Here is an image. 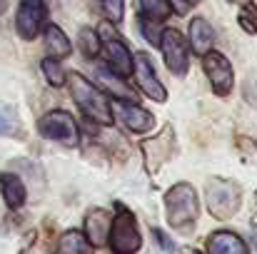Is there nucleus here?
<instances>
[{
    "mask_svg": "<svg viewBox=\"0 0 257 254\" xmlns=\"http://www.w3.org/2000/svg\"><path fill=\"white\" fill-rule=\"evenodd\" d=\"M200 214V199L190 182H177L165 192V217L168 224L177 232H187L195 227Z\"/></svg>",
    "mask_w": 257,
    "mask_h": 254,
    "instance_id": "f03ea898",
    "label": "nucleus"
},
{
    "mask_svg": "<svg viewBox=\"0 0 257 254\" xmlns=\"http://www.w3.org/2000/svg\"><path fill=\"white\" fill-rule=\"evenodd\" d=\"M237 23H240V28H242L247 35H255L257 33V13H252V10H240Z\"/></svg>",
    "mask_w": 257,
    "mask_h": 254,
    "instance_id": "b1692460",
    "label": "nucleus"
},
{
    "mask_svg": "<svg viewBox=\"0 0 257 254\" xmlns=\"http://www.w3.org/2000/svg\"><path fill=\"white\" fill-rule=\"evenodd\" d=\"M140 15L148 18V20H168L172 15V8L168 0H140Z\"/></svg>",
    "mask_w": 257,
    "mask_h": 254,
    "instance_id": "6ab92c4d",
    "label": "nucleus"
},
{
    "mask_svg": "<svg viewBox=\"0 0 257 254\" xmlns=\"http://www.w3.org/2000/svg\"><path fill=\"white\" fill-rule=\"evenodd\" d=\"M255 197H257V194H255Z\"/></svg>",
    "mask_w": 257,
    "mask_h": 254,
    "instance_id": "c85d7f7f",
    "label": "nucleus"
},
{
    "mask_svg": "<svg viewBox=\"0 0 257 254\" xmlns=\"http://www.w3.org/2000/svg\"><path fill=\"white\" fill-rule=\"evenodd\" d=\"M185 40H187V45H190L192 53L205 55L215 45V30H212V25L205 18H192L190 25H187V38Z\"/></svg>",
    "mask_w": 257,
    "mask_h": 254,
    "instance_id": "ddd939ff",
    "label": "nucleus"
},
{
    "mask_svg": "<svg viewBox=\"0 0 257 254\" xmlns=\"http://www.w3.org/2000/svg\"><path fill=\"white\" fill-rule=\"evenodd\" d=\"M58 254H95V247L80 229H68L58 239Z\"/></svg>",
    "mask_w": 257,
    "mask_h": 254,
    "instance_id": "a211bd4d",
    "label": "nucleus"
},
{
    "mask_svg": "<svg viewBox=\"0 0 257 254\" xmlns=\"http://www.w3.org/2000/svg\"><path fill=\"white\" fill-rule=\"evenodd\" d=\"M80 50H83L85 58H97V55H100L97 30H92V28H83V30H80Z\"/></svg>",
    "mask_w": 257,
    "mask_h": 254,
    "instance_id": "412c9836",
    "label": "nucleus"
},
{
    "mask_svg": "<svg viewBox=\"0 0 257 254\" xmlns=\"http://www.w3.org/2000/svg\"><path fill=\"white\" fill-rule=\"evenodd\" d=\"M110 107H112V115H115L130 132H150L153 125H155L153 112H148V110L140 107L138 102L112 97V100H110Z\"/></svg>",
    "mask_w": 257,
    "mask_h": 254,
    "instance_id": "f8f14e48",
    "label": "nucleus"
},
{
    "mask_svg": "<svg viewBox=\"0 0 257 254\" xmlns=\"http://www.w3.org/2000/svg\"><path fill=\"white\" fill-rule=\"evenodd\" d=\"M110 219H112V214L107 212V209H102V207H95V209H90L85 217V234L87 242L92 244V247H100V244H105L107 242V232H110Z\"/></svg>",
    "mask_w": 257,
    "mask_h": 254,
    "instance_id": "2eb2a0df",
    "label": "nucleus"
},
{
    "mask_svg": "<svg viewBox=\"0 0 257 254\" xmlns=\"http://www.w3.org/2000/svg\"><path fill=\"white\" fill-rule=\"evenodd\" d=\"M232 5H237L240 10H252V13H257V5L255 0H230Z\"/></svg>",
    "mask_w": 257,
    "mask_h": 254,
    "instance_id": "a878e982",
    "label": "nucleus"
},
{
    "mask_svg": "<svg viewBox=\"0 0 257 254\" xmlns=\"http://www.w3.org/2000/svg\"><path fill=\"white\" fill-rule=\"evenodd\" d=\"M130 78H135L138 87L150 100H155V102H165L168 100V90H165V85L160 83V78L155 73V65H153L148 53H135L133 55V75Z\"/></svg>",
    "mask_w": 257,
    "mask_h": 254,
    "instance_id": "9d476101",
    "label": "nucleus"
},
{
    "mask_svg": "<svg viewBox=\"0 0 257 254\" xmlns=\"http://www.w3.org/2000/svg\"><path fill=\"white\" fill-rule=\"evenodd\" d=\"M48 20V10L43 0H20L15 13V30L23 40H35Z\"/></svg>",
    "mask_w": 257,
    "mask_h": 254,
    "instance_id": "1a4fd4ad",
    "label": "nucleus"
},
{
    "mask_svg": "<svg viewBox=\"0 0 257 254\" xmlns=\"http://www.w3.org/2000/svg\"><path fill=\"white\" fill-rule=\"evenodd\" d=\"M107 244H110L112 254H135L143 247V234L138 229V219L120 202L115 204V214L110 219Z\"/></svg>",
    "mask_w": 257,
    "mask_h": 254,
    "instance_id": "20e7f679",
    "label": "nucleus"
},
{
    "mask_svg": "<svg viewBox=\"0 0 257 254\" xmlns=\"http://www.w3.org/2000/svg\"><path fill=\"white\" fill-rule=\"evenodd\" d=\"M202 70L210 80V87L217 97H227L235 87V70H232V63L217 53V50H210L202 55Z\"/></svg>",
    "mask_w": 257,
    "mask_h": 254,
    "instance_id": "6e6552de",
    "label": "nucleus"
},
{
    "mask_svg": "<svg viewBox=\"0 0 257 254\" xmlns=\"http://www.w3.org/2000/svg\"><path fill=\"white\" fill-rule=\"evenodd\" d=\"M43 75H45V80L53 85V87H60V85L65 83V70H63V65H60V60H55V58H45L43 60Z\"/></svg>",
    "mask_w": 257,
    "mask_h": 254,
    "instance_id": "aec40b11",
    "label": "nucleus"
},
{
    "mask_svg": "<svg viewBox=\"0 0 257 254\" xmlns=\"http://www.w3.org/2000/svg\"><path fill=\"white\" fill-rule=\"evenodd\" d=\"M0 194H3V199H5V204L10 209H20L25 204V199H28V189H25L23 179L18 174H13V172H3L0 174Z\"/></svg>",
    "mask_w": 257,
    "mask_h": 254,
    "instance_id": "f3484780",
    "label": "nucleus"
},
{
    "mask_svg": "<svg viewBox=\"0 0 257 254\" xmlns=\"http://www.w3.org/2000/svg\"><path fill=\"white\" fill-rule=\"evenodd\" d=\"M0 135H18V120L13 112L0 110Z\"/></svg>",
    "mask_w": 257,
    "mask_h": 254,
    "instance_id": "393cba45",
    "label": "nucleus"
},
{
    "mask_svg": "<svg viewBox=\"0 0 257 254\" xmlns=\"http://www.w3.org/2000/svg\"><path fill=\"white\" fill-rule=\"evenodd\" d=\"M70 95L75 100V105L83 110V115L90 117L97 125H110L112 122V107H110V95H105L95 83H90L80 73H70L65 75Z\"/></svg>",
    "mask_w": 257,
    "mask_h": 254,
    "instance_id": "f257e3e1",
    "label": "nucleus"
},
{
    "mask_svg": "<svg viewBox=\"0 0 257 254\" xmlns=\"http://www.w3.org/2000/svg\"><path fill=\"white\" fill-rule=\"evenodd\" d=\"M140 30H143V35H145V40H148V43L158 45L160 33H163V28H160V23H158V20H148V18H143V15H140Z\"/></svg>",
    "mask_w": 257,
    "mask_h": 254,
    "instance_id": "5701e85b",
    "label": "nucleus"
},
{
    "mask_svg": "<svg viewBox=\"0 0 257 254\" xmlns=\"http://www.w3.org/2000/svg\"><path fill=\"white\" fill-rule=\"evenodd\" d=\"M207 254H250L245 239L230 229H217L207 237Z\"/></svg>",
    "mask_w": 257,
    "mask_h": 254,
    "instance_id": "4468645a",
    "label": "nucleus"
},
{
    "mask_svg": "<svg viewBox=\"0 0 257 254\" xmlns=\"http://www.w3.org/2000/svg\"><path fill=\"white\" fill-rule=\"evenodd\" d=\"M158 48L163 50L165 68L170 70L172 75L185 78L187 75V68H190V45H187L185 35L177 28H163L160 40H158Z\"/></svg>",
    "mask_w": 257,
    "mask_h": 254,
    "instance_id": "0eeeda50",
    "label": "nucleus"
},
{
    "mask_svg": "<svg viewBox=\"0 0 257 254\" xmlns=\"http://www.w3.org/2000/svg\"><path fill=\"white\" fill-rule=\"evenodd\" d=\"M205 202H207V212L215 219H230L242 207V189L232 179L212 177L205 184Z\"/></svg>",
    "mask_w": 257,
    "mask_h": 254,
    "instance_id": "7ed1b4c3",
    "label": "nucleus"
},
{
    "mask_svg": "<svg viewBox=\"0 0 257 254\" xmlns=\"http://www.w3.org/2000/svg\"><path fill=\"white\" fill-rule=\"evenodd\" d=\"M187 3H190V8H192V5H197V3H200V0H187Z\"/></svg>",
    "mask_w": 257,
    "mask_h": 254,
    "instance_id": "cd10ccee",
    "label": "nucleus"
},
{
    "mask_svg": "<svg viewBox=\"0 0 257 254\" xmlns=\"http://www.w3.org/2000/svg\"><path fill=\"white\" fill-rule=\"evenodd\" d=\"M5 10H8V0H0V15H3Z\"/></svg>",
    "mask_w": 257,
    "mask_h": 254,
    "instance_id": "bb28decb",
    "label": "nucleus"
},
{
    "mask_svg": "<svg viewBox=\"0 0 257 254\" xmlns=\"http://www.w3.org/2000/svg\"><path fill=\"white\" fill-rule=\"evenodd\" d=\"M38 130H40L43 137H48L53 142H60L65 147H78V142H80L78 122L65 110H50V112H45L40 117V122H38Z\"/></svg>",
    "mask_w": 257,
    "mask_h": 254,
    "instance_id": "423d86ee",
    "label": "nucleus"
},
{
    "mask_svg": "<svg viewBox=\"0 0 257 254\" xmlns=\"http://www.w3.org/2000/svg\"><path fill=\"white\" fill-rule=\"evenodd\" d=\"M100 8L107 18V23H120L122 20V13H125V3L122 0H100Z\"/></svg>",
    "mask_w": 257,
    "mask_h": 254,
    "instance_id": "4be33fe9",
    "label": "nucleus"
},
{
    "mask_svg": "<svg viewBox=\"0 0 257 254\" xmlns=\"http://www.w3.org/2000/svg\"><path fill=\"white\" fill-rule=\"evenodd\" d=\"M97 38H100V50L105 53L110 73L127 80L133 75V53H130L127 43L120 38V33H115L112 23H107V20L97 28Z\"/></svg>",
    "mask_w": 257,
    "mask_h": 254,
    "instance_id": "39448f33",
    "label": "nucleus"
},
{
    "mask_svg": "<svg viewBox=\"0 0 257 254\" xmlns=\"http://www.w3.org/2000/svg\"><path fill=\"white\" fill-rule=\"evenodd\" d=\"M172 147H175V130L170 125L163 127L155 137L143 142V157H145V167L150 174H155L168 160L172 157Z\"/></svg>",
    "mask_w": 257,
    "mask_h": 254,
    "instance_id": "9b49d317",
    "label": "nucleus"
},
{
    "mask_svg": "<svg viewBox=\"0 0 257 254\" xmlns=\"http://www.w3.org/2000/svg\"><path fill=\"white\" fill-rule=\"evenodd\" d=\"M43 45L48 50V58H55V60H63V58H68L73 53L70 38L55 23H45V28H43Z\"/></svg>",
    "mask_w": 257,
    "mask_h": 254,
    "instance_id": "dca6fc26",
    "label": "nucleus"
}]
</instances>
